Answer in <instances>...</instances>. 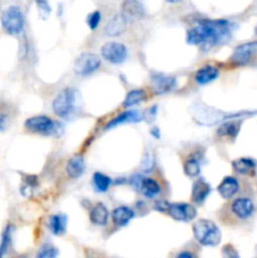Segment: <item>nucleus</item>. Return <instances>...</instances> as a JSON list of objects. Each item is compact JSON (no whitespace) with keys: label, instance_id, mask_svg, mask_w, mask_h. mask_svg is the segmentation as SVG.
Here are the masks:
<instances>
[{"label":"nucleus","instance_id":"obj_11","mask_svg":"<svg viewBox=\"0 0 257 258\" xmlns=\"http://www.w3.org/2000/svg\"><path fill=\"white\" fill-rule=\"evenodd\" d=\"M229 209H231V213L233 214L237 219L246 221V219L251 218L252 214L254 213V203L252 202L251 198L239 197V198L234 199V201L232 202Z\"/></svg>","mask_w":257,"mask_h":258},{"label":"nucleus","instance_id":"obj_32","mask_svg":"<svg viewBox=\"0 0 257 258\" xmlns=\"http://www.w3.org/2000/svg\"><path fill=\"white\" fill-rule=\"evenodd\" d=\"M154 164H155V160H154L153 154L146 153L145 156L143 158L141 169H143V171H151V169L154 168Z\"/></svg>","mask_w":257,"mask_h":258},{"label":"nucleus","instance_id":"obj_29","mask_svg":"<svg viewBox=\"0 0 257 258\" xmlns=\"http://www.w3.org/2000/svg\"><path fill=\"white\" fill-rule=\"evenodd\" d=\"M12 236H13V226L5 227L4 232L2 234V241H0V258H4L5 254L8 253L10 243H12Z\"/></svg>","mask_w":257,"mask_h":258},{"label":"nucleus","instance_id":"obj_1","mask_svg":"<svg viewBox=\"0 0 257 258\" xmlns=\"http://www.w3.org/2000/svg\"><path fill=\"white\" fill-rule=\"evenodd\" d=\"M232 35V23L224 19H204L197 23L186 32V43L199 45L202 50L208 52L214 47L228 42Z\"/></svg>","mask_w":257,"mask_h":258},{"label":"nucleus","instance_id":"obj_43","mask_svg":"<svg viewBox=\"0 0 257 258\" xmlns=\"http://www.w3.org/2000/svg\"><path fill=\"white\" fill-rule=\"evenodd\" d=\"M256 33H257V30H256Z\"/></svg>","mask_w":257,"mask_h":258},{"label":"nucleus","instance_id":"obj_18","mask_svg":"<svg viewBox=\"0 0 257 258\" xmlns=\"http://www.w3.org/2000/svg\"><path fill=\"white\" fill-rule=\"evenodd\" d=\"M211 194V185L204 179H198L194 181L191 188V201L197 204L204 203L208 196Z\"/></svg>","mask_w":257,"mask_h":258},{"label":"nucleus","instance_id":"obj_23","mask_svg":"<svg viewBox=\"0 0 257 258\" xmlns=\"http://www.w3.org/2000/svg\"><path fill=\"white\" fill-rule=\"evenodd\" d=\"M85 171V159L82 155H75L68 160L66 173L71 179H77Z\"/></svg>","mask_w":257,"mask_h":258},{"label":"nucleus","instance_id":"obj_13","mask_svg":"<svg viewBox=\"0 0 257 258\" xmlns=\"http://www.w3.org/2000/svg\"><path fill=\"white\" fill-rule=\"evenodd\" d=\"M176 80L171 76L163 75V73H155L151 76V88L156 95H164V93L171 92L175 88Z\"/></svg>","mask_w":257,"mask_h":258},{"label":"nucleus","instance_id":"obj_40","mask_svg":"<svg viewBox=\"0 0 257 258\" xmlns=\"http://www.w3.org/2000/svg\"><path fill=\"white\" fill-rule=\"evenodd\" d=\"M151 135H154L155 136V138H160V133H159V130L158 128H153V130H151Z\"/></svg>","mask_w":257,"mask_h":258},{"label":"nucleus","instance_id":"obj_15","mask_svg":"<svg viewBox=\"0 0 257 258\" xmlns=\"http://www.w3.org/2000/svg\"><path fill=\"white\" fill-rule=\"evenodd\" d=\"M219 196L226 201L233 198L237 193L239 191V183L234 176H226L223 180L219 183L218 188H217Z\"/></svg>","mask_w":257,"mask_h":258},{"label":"nucleus","instance_id":"obj_14","mask_svg":"<svg viewBox=\"0 0 257 258\" xmlns=\"http://www.w3.org/2000/svg\"><path fill=\"white\" fill-rule=\"evenodd\" d=\"M141 120H143V113L136 110H126L123 112H121L120 115L116 116V117H113L112 120L108 121L105 126V130L112 128L117 125H122V123L139 122Z\"/></svg>","mask_w":257,"mask_h":258},{"label":"nucleus","instance_id":"obj_24","mask_svg":"<svg viewBox=\"0 0 257 258\" xmlns=\"http://www.w3.org/2000/svg\"><path fill=\"white\" fill-rule=\"evenodd\" d=\"M91 223L96 226H106L108 222V211L102 203H96L90 211Z\"/></svg>","mask_w":257,"mask_h":258},{"label":"nucleus","instance_id":"obj_37","mask_svg":"<svg viewBox=\"0 0 257 258\" xmlns=\"http://www.w3.org/2000/svg\"><path fill=\"white\" fill-rule=\"evenodd\" d=\"M168 207H169V203L166 201H156L155 204H154V208H155V211L158 212H161V213H166V211H168Z\"/></svg>","mask_w":257,"mask_h":258},{"label":"nucleus","instance_id":"obj_2","mask_svg":"<svg viewBox=\"0 0 257 258\" xmlns=\"http://www.w3.org/2000/svg\"><path fill=\"white\" fill-rule=\"evenodd\" d=\"M189 111L193 120L202 126H214L219 122L223 123L229 120H239L243 116L252 115V112H223L203 102H194Z\"/></svg>","mask_w":257,"mask_h":258},{"label":"nucleus","instance_id":"obj_35","mask_svg":"<svg viewBox=\"0 0 257 258\" xmlns=\"http://www.w3.org/2000/svg\"><path fill=\"white\" fill-rule=\"evenodd\" d=\"M222 258H239V254L232 244H226L222 248Z\"/></svg>","mask_w":257,"mask_h":258},{"label":"nucleus","instance_id":"obj_33","mask_svg":"<svg viewBox=\"0 0 257 258\" xmlns=\"http://www.w3.org/2000/svg\"><path fill=\"white\" fill-rule=\"evenodd\" d=\"M35 3H37V7H38V9H39V13H40V15H42L43 19H45V18L49 17L50 7H49V4H48L47 0H35Z\"/></svg>","mask_w":257,"mask_h":258},{"label":"nucleus","instance_id":"obj_17","mask_svg":"<svg viewBox=\"0 0 257 258\" xmlns=\"http://www.w3.org/2000/svg\"><path fill=\"white\" fill-rule=\"evenodd\" d=\"M242 121L239 120H229L222 123L217 130V135L221 139H226V140H234L238 135L239 130H241Z\"/></svg>","mask_w":257,"mask_h":258},{"label":"nucleus","instance_id":"obj_4","mask_svg":"<svg viewBox=\"0 0 257 258\" xmlns=\"http://www.w3.org/2000/svg\"><path fill=\"white\" fill-rule=\"evenodd\" d=\"M194 238L206 247H214L221 242L222 233L218 226L209 219H199L193 224Z\"/></svg>","mask_w":257,"mask_h":258},{"label":"nucleus","instance_id":"obj_31","mask_svg":"<svg viewBox=\"0 0 257 258\" xmlns=\"http://www.w3.org/2000/svg\"><path fill=\"white\" fill-rule=\"evenodd\" d=\"M58 249L55 247H53L52 244H45L42 248L39 249V252L37 253L35 258H57L58 257Z\"/></svg>","mask_w":257,"mask_h":258},{"label":"nucleus","instance_id":"obj_19","mask_svg":"<svg viewBox=\"0 0 257 258\" xmlns=\"http://www.w3.org/2000/svg\"><path fill=\"white\" fill-rule=\"evenodd\" d=\"M218 76V68L214 67V66L212 64H206L197 71L196 75H194V80H196V82L199 83V85H208V83L217 80Z\"/></svg>","mask_w":257,"mask_h":258},{"label":"nucleus","instance_id":"obj_39","mask_svg":"<svg viewBox=\"0 0 257 258\" xmlns=\"http://www.w3.org/2000/svg\"><path fill=\"white\" fill-rule=\"evenodd\" d=\"M175 258H196V256H194V254L191 253V252L183 251V252H180V253L176 254Z\"/></svg>","mask_w":257,"mask_h":258},{"label":"nucleus","instance_id":"obj_25","mask_svg":"<svg viewBox=\"0 0 257 258\" xmlns=\"http://www.w3.org/2000/svg\"><path fill=\"white\" fill-rule=\"evenodd\" d=\"M184 173L189 178H196L201 173V158L198 154H189L183 163Z\"/></svg>","mask_w":257,"mask_h":258},{"label":"nucleus","instance_id":"obj_20","mask_svg":"<svg viewBox=\"0 0 257 258\" xmlns=\"http://www.w3.org/2000/svg\"><path fill=\"white\" fill-rule=\"evenodd\" d=\"M126 25H127V22L123 19L122 15H115L105 25V34L108 35V37H117V35H121L125 32Z\"/></svg>","mask_w":257,"mask_h":258},{"label":"nucleus","instance_id":"obj_21","mask_svg":"<svg viewBox=\"0 0 257 258\" xmlns=\"http://www.w3.org/2000/svg\"><path fill=\"white\" fill-rule=\"evenodd\" d=\"M135 217V212L134 209H131L130 207H126V206H121L117 207L112 211L111 213V218H112L113 223L118 227H123L131 221V219Z\"/></svg>","mask_w":257,"mask_h":258},{"label":"nucleus","instance_id":"obj_41","mask_svg":"<svg viewBox=\"0 0 257 258\" xmlns=\"http://www.w3.org/2000/svg\"><path fill=\"white\" fill-rule=\"evenodd\" d=\"M168 3H179V2H183V0H166Z\"/></svg>","mask_w":257,"mask_h":258},{"label":"nucleus","instance_id":"obj_26","mask_svg":"<svg viewBox=\"0 0 257 258\" xmlns=\"http://www.w3.org/2000/svg\"><path fill=\"white\" fill-rule=\"evenodd\" d=\"M139 190L145 198H155L161 191V186L154 178H143Z\"/></svg>","mask_w":257,"mask_h":258},{"label":"nucleus","instance_id":"obj_10","mask_svg":"<svg viewBox=\"0 0 257 258\" xmlns=\"http://www.w3.org/2000/svg\"><path fill=\"white\" fill-rule=\"evenodd\" d=\"M257 53V40L254 42L243 43L239 44L238 47L234 48L232 53L231 62L236 66H244L252 59L254 54Z\"/></svg>","mask_w":257,"mask_h":258},{"label":"nucleus","instance_id":"obj_34","mask_svg":"<svg viewBox=\"0 0 257 258\" xmlns=\"http://www.w3.org/2000/svg\"><path fill=\"white\" fill-rule=\"evenodd\" d=\"M100 20H101V13L100 12L91 13V14L87 17L88 27H90L92 30H95L96 28L98 27V24H100Z\"/></svg>","mask_w":257,"mask_h":258},{"label":"nucleus","instance_id":"obj_22","mask_svg":"<svg viewBox=\"0 0 257 258\" xmlns=\"http://www.w3.org/2000/svg\"><path fill=\"white\" fill-rule=\"evenodd\" d=\"M67 217L65 214H53L48 218L47 227L54 236H62L67 229Z\"/></svg>","mask_w":257,"mask_h":258},{"label":"nucleus","instance_id":"obj_30","mask_svg":"<svg viewBox=\"0 0 257 258\" xmlns=\"http://www.w3.org/2000/svg\"><path fill=\"white\" fill-rule=\"evenodd\" d=\"M38 185V179L37 176L34 175H28L27 179L23 180V185H22V194H24L25 197L30 196V194L34 191V189L37 188Z\"/></svg>","mask_w":257,"mask_h":258},{"label":"nucleus","instance_id":"obj_3","mask_svg":"<svg viewBox=\"0 0 257 258\" xmlns=\"http://www.w3.org/2000/svg\"><path fill=\"white\" fill-rule=\"evenodd\" d=\"M80 93L75 88H63L53 98V112L60 118H70L76 112Z\"/></svg>","mask_w":257,"mask_h":258},{"label":"nucleus","instance_id":"obj_36","mask_svg":"<svg viewBox=\"0 0 257 258\" xmlns=\"http://www.w3.org/2000/svg\"><path fill=\"white\" fill-rule=\"evenodd\" d=\"M143 178L144 176L139 175V174H135V175H133L130 179H128V184H130L131 186H134L136 190H139L141 185V181H143Z\"/></svg>","mask_w":257,"mask_h":258},{"label":"nucleus","instance_id":"obj_16","mask_svg":"<svg viewBox=\"0 0 257 258\" xmlns=\"http://www.w3.org/2000/svg\"><path fill=\"white\" fill-rule=\"evenodd\" d=\"M232 168L236 173L241 174V175H248L253 176L256 175L257 163L254 159L251 158H239L232 161Z\"/></svg>","mask_w":257,"mask_h":258},{"label":"nucleus","instance_id":"obj_28","mask_svg":"<svg viewBox=\"0 0 257 258\" xmlns=\"http://www.w3.org/2000/svg\"><path fill=\"white\" fill-rule=\"evenodd\" d=\"M92 183L96 190L100 191V193H105V191H107L108 188H110L111 179L102 173H95L93 174Z\"/></svg>","mask_w":257,"mask_h":258},{"label":"nucleus","instance_id":"obj_42","mask_svg":"<svg viewBox=\"0 0 257 258\" xmlns=\"http://www.w3.org/2000/svg\"><path fill=\"white\" fill-rule=\"evenodd\" d=\"M18 258H27V257H18Z\"/></svg>","mask_w":257,"mask_h":258},{"label":"nucleus","instance_id":"obj_9","mask_svg":"<svg viewBox=\"0 0 257 258\" xmlns=\"http://www.w3.org/2000/svg\"><path fill=\"white\" fill-rule=\"evenodd\" d=\"M166 213L178 222L193 221L197 217L196 207L189 203H169Z\"/></svg>","mask_w":257,"mask_h":258},{"label":"nucleus","instance_id":"obj_6","mask_svg":"<svg viewBox=\"0 0 257 258\" xmlns=\"http://www.w3.org/2000/svg\"><path fill=\"white\" fill-rule=\"evenodd\" d=\"M2 27L8 34L17 35L24 28V17L18 7H9L2 15Z\"/></svg>","mask_w":257,"mask_h":258},{"label":"nucleus","instance_id":"obj_7","mask_svg":"<svg viewBox=\"0 0 257 258\" xmlns=\"http://www.w3.org/2000/svg\"><path fill=\"white\" fill-rule=\"evenodd\" d=\"M101 55L112 64H121L127 58V48L120 42H107L101 48Z\"/></svg>","mask_w":257,"mask_h":258},{"label":"nucleus","instance_id":"obj_27","mask_svg":"<svg viewBox=\"0 0 257 258\" xmlns=\"http://www.w3.org/2000/svg\"><path fill=\"white\" fill-rule=\"evenodd\" d=\"M146 98V92L141 88H135V90L128 91L127 95H126L125 100H123L122 106L125 108L133 107V106L139 105L140 102H143Z\"/></svg>","mask_w":257,"mask_h":258},{"label":"nucleus","instance_id":"obj_5","mask_svg":"<svg viewBox=\"0 0 257 258\" xmlns=\"http://www.w3.org/2000/svg\"><path fill=\"white\" fill-rule=\"evenodd\" d=\"M24 127L28 131L34 134H40V135H59L62 131V125L49 116L45 115H38L33 116L25 120Z\"/></svg>","mask_w":257,"mask_h":258},{"label":"nucleus","instance_id":"obj_12","mask_svg":"<svg viewBox=\"0 0 257 258\" xmlns=\"http://www.w3.org/2000/svg\"><path fill=\"white\" fill-rule=\"evenodd\" d=\"M121 15L127 23L138 22L145 17V9L139 0H123L121 5Z\"/></svg>","mask_w":257,"mask_h":258},{"label":"nucleus","instance_id":"obj_8","mask_svg":"<svg viewBox=\"0 0 257 258\" xmlns=\"http://www.w3.org/2000/svg\"><path fill=\"white\" fill-rule=\"evenodd\" d=\"M101 59L97 54L93 53H83L76 59L73 70L80 76H88L96 72L100 68Z\"/></svg>","mask_w":257,"mask_h":258},{"label":"nucleus","instance_id":"obj_38","mask_svg":"<svg viewBox=\"0 0 257 258\" xmlns=\"http://www.w3.org/2000/svg\"><path fill=\"white\" fill-rule=\"evenodd\" d=\"M8 121H9V117L5 112L0 111V131H4L7 128Z\"/></svg>","mask_w":257,"mask_h":258}]
</instances>
